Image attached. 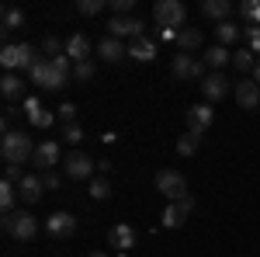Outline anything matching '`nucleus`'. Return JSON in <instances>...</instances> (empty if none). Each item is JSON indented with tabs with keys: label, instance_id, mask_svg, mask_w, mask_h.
Masks as SVG:
<instances>
[{
	"label": "nucleus",
	"instance_id": "obj_1",
	"mask_svg": "<svg viewBox=\"0 0 260 257\" xmlns=\"http://www.w3.org/2000/svg\"><path fill=\"white\" fill-rule=\"evenodd\" d=\"M0 157H4V163L7 167H21V163H31V157H35V142H31V136L28 132H7V136L0 139Z\"/></svg>",
	"mask_w": 260,
	"mask_h": 257
},
{
	"label": "nucleus",
	"instance_id": "obj_2",
	"mask_svg": "<svg viewBox=\"0 0 260 257\" xmlns=\"http://www.w3.org/2000/svg\"><path fill=\"white\" fill-rule=\"evenodd\" d=\"M153 18H156V24H160L163 32H180L187 24V7L180 0H156Z\"/></svg>",
	"mask_w": 260,
	"mask_h": 257
},
{
	"label": "nucleus",
	"instance_id": "obj_3",
	"mask_svg": "<svg viewBox=\"0 0 260 257\" xmlns=\"http://www.w3.org/2000/svg\"><path fill=\"white\" fill-rule=\"evenodd\" d=\"M35 60H39V56H35V45H24V42H21V45H11V42H7V45L0 49V66H4L7 73H14V70H31Z\"/></svg>",
	"mask_w": 260,
	"mask_h": 257
},
{
	"label": "nucleus",
	"instance_id": "obj_4",
	"mask_svg": "<svg viewBox=\"0 0 260 257\" xmlns=\"http://www.w3.org/2000/svg\"><path fill=\"white\" fill-rule=\"evenodd\" d=\"M4 233L14 240H31L39 233V219L31 212H11V216H4Z\"/></svg>",
	"mask_w": 260,
	"mask_h": 257
},
{
	"label": "nucleus",
	"instance_id": "obj_5",
	"mask_svg": "<svg viewBox=\"0 0 260 257\" xmlns=\"http://www.w3.org/2000/svg\"><path fill=\"white\" fill-rule=\"evenodd\" d=\"M156 191L167 195L170 202H184L187 198V181H184L180 170H160L156 174Z\"/></svg>",
	"mask_w": 260,
	"mask_h": 257
},
{
	"label": "nucleus",
	"instance_id": "obj_6",
	"mask_svg": "<svg viewBox=\"0 0 260 257\" xmlns=\"http://www.w3.org/2000/svg\"><path fill=\"white\" fill-rule=\"evenodd\" d=\"M62 170H66V178H70V181H87L94 170H98V163L87 157V153H77V150H73V153L62 157Z\"/></svg>",
	"mask_w": 260,
	"mask_h": 257
},
{
	"label": "nucleus",
	"instance_id": "obj_7",
	"mask_svg": "<svg viewBox=\"0 0 260 257\" xmlns=\"http://www.w3.org/2000/svg\"><path fill=\"white\" fill-rule=\"evenodd\" d=\"M62 160V153H59V146L52 142V139H45V142H39L35 146V157H31V167H35V174H49L56 163Z\"/></svg>",
	"mask_w": 260,
	"mask_h": 257
},
{
	"label": "nucleus",
	"instance_id": "obj_8",
	"mask_svg": "<svg viewBox=\"0 0 260 257\" xmlns=\"http://www.w3.org/2000/svg\"><path fill=\"white\" fill-rule=\"evenodd\" d=\"M215 122V111L208 108V104H191L187 108V136H205L208 132V125Z\"/></svg>",
	"mask_w": 260,
	"mask_h": 257
},
{
	"label": "nucleus",
	"instance_id": "obj_9",
	"mask_svg": "<svg viewBox=\"0 0 260 257\" xmlns=\"http://www.w3.org/2000/svg\"><path fill=\"white\" fill-rule=\"evenodd\" d=\"M104 28H108L111 39H132V42L142 39V32H146V24L139 18H111Z\"/></svg>",
	"mask_w": 260,
	"mask_h": 257
},
{
	"label": "nucleus",
	"instance_id": "obj_10",
	"mask_svg": "<svg viewBox=\"0 0 260 257\" xmlns=\"http://www.w3.org/2000/svg\"><path fill=\"white\" fill-rule=\"evenodd\" d=\"M233 98H236V104L243 111H253V108H260V83L243 77L240 83H233Z\"/></svg>",
	"mask_w": 260,
	"mask_h": 257
},
{
	"label": "nucleus",
	"instance_id": "obj_11",
	"mask_svg": "<svg viewBox=\"0 0 260 257\" xmlns=\"http://www.w3.org/2000/svg\"><path fill=\"white\" fill-rule=\"evenodd\" d=\"M45 230H49V237H56V240L73 237L77 233V216L73 212H52L45 219Z\"/></svg>",
	"mask_w": 260,
	"mask_h": 257
},
{
	"label": "nucleus",
	"instance_id": "obj_12",
	"mask_svg": "<svg viewBox=\"0 0 260 257\" xmlns=\"http://www.w3.org/2000/svg\"><path fill=\"white\" fill-rule=\"evenodd\" d=\"M191 209H194V198H191V195L184 198V202H170V205H167V212H163V222H160V226H167V230L184 226V222H187V216H191Z\"/></svg>",
	"mask_w": 260,
	"mask_h": 257
},
{
	"label": "nucleus",
	"instance_id": "obj_13",
	"mask_svg": "<svg viewBox=\"0 0 260 257\" xmlns=\"http://www.w3.org/2000/svg\"><path fill=\"white\" fill-rule=\"evenodd\" d=\"M170 70H174V77H177V80H198V77H208V73H205L208 66H205V63H198V60H191L187 52L174 56V66H170Z\"/></svg>",
	"mask_w": 260,
	"mask_h": 257
},
{
	"label": "nucleus",
	"instance_id": "obj_14",
	"mask_svg": "<svg viewBox=\"0 0 260 257\" xmlns=\"http://www.w3.org/2000/svg\"><path fill=\"white\" fill-rule=\"evenodd\" d=\"M42 195H45V181H42V174H24V181L18 184V198L24 202V205H35Z\"/></svg>",
	"mask_w": 260,
	"mask_h": 257
},
{
	"label": "nucleus",
	"instance_id": "obj_15",
	"mask_svg": "<svg viewBox=\"0 0 260 257\" xmlns=\"http://www.w3.org/2000/svg\"><path fill=\"white\" fill-rule=\"evenodd\" d=\"M229 91H233V83L222 77V73H208V77L201 80V94H205V101H222Z\"/></svg>",
	"mask_w": 260,
	"mask_h": 257
},
{
	"label": "nucleus",
	"instance_id": "obj_16",
	"mask_svg": "<svg viewBox=\"0 0 260 257\" xmlns=\"http://www.w3.org/2000/svg\"><path fill=\"white\" fill-rule=\"evenodd\" d=\"M108 247H111V250H132V247H136V230L125 226V222L111 226V230H108Z\"/></svg>",
	"mask_w": 260,
	"mask_h": 257
},
{
	"label": "nucleus",
	"instance_id": "obj_17",
	"mask_svg": "<svg viewBox=\"0 0 260 257\" xmlns=\"http://www.w3.org/2000/svg\"><path fill=\"white\" fill-rule=\"evenodd\" d=\"M98 56L104 63H118L121 56H128V45L121 39H111V35H104V39L98 42Z\"/></svg>",
	"mask_w": 260,
	"mask_h": 257
},
{
	"label": "nucleus",
	"instance_id": "obj_18",
	"mask_svg": "<svg viewBox=\"0 0 260 257\" xmlns=\"http://www.w3.org/2000/svg\"><path fill=\"white\" fill-rule=\"evenodd\" d=\"M90 49H94V45H90L87 35H70V39H66V56L73 63H87L90 60Z\"/></svg>",
	"mask_w": 260,
	"mask_h": 257
},
{
	"label": "nucleus",
	"instance_id": "obj_19",
	"mask_svg": "<svg viewBox=\"0 0 260 257\" xmlns=\"http://www.w3.org/2000/svg\"><path fill=\"white\" fill-rule=\"evenodd\" d=\"M201 63H205L212 73H219L225 63H233V52H229L225 45H208V49H205V60H201Z\"/></svg>",
	"mask_w": 260,
	"mask_h": 257
},
{
	"label": "nucleus",
	"instance_id": "obj_20",
	"mask_svg": "<svg viewBox=\"0 0 260 257\" xmlns=\"http://www.w3.org/2000/svg\"><path fill=\"white\" fill-rule=\"evenodd\" d=\"M0 94H4V101H7V104L21 101V94H24V83H21L18 73H4V80H0Z\"/></svg>",
	"mask_w": 260,
	"mask_h": 257
},
{
	"label": "nucleus",
	"instance_id": "obj_21",
	"mask_svg": "<svg viewBox=\"0 0 260 257\" xmlns=\"http://www.w3.org/2000/svg\"><path fill=\"white\" fill-rule=\"evenodd\" d=\"M201 14H205V18H212L215 24H219V21H229L233 4H229V0H205V4H201Z\"/></svg>",
	"mask_w": 260,
	"mask_h": 257
},
{
	"label": "nucleus",
	"instance_id": "obj_22",
	"mask_svg": "<svg viewBox=\"0 0 260 257\" xmlns=\"http://www.w3.org/2000/svg\"><path fill=\"white\" fill-rule=\"evenodd\" d=\"M128 56H132V60H139V63H149L153 56H156V42L146 39V35L136 39V42H128Z\"/></svg>",
	"mask_w": 260,
	"mask_h": 257
},
{
	"label": "nucleus",
	"instance_id": "obj_23",
	"mask_svg": "<svg viewBox=\"0 0 260 257\" xmlns=\"http://www.w3.org/2000/svg\"><path fill=\"white\" fill-rule=\"evenodd\" d=\"M243 39V28L233 24V21H219L215 24V45H233V42Z\"/></svg>",
	"mask_w": 260,
	"mask_h": 257
},
{
	"label": "nucleus",
	"instance_id": "obj_24",
	"mask_svg": "<svg viewBox=\"0 0 260 257\" xmlns=\"http://www.w3.org/2000/svg\"><path fill=\"white\" fill-rule=\"evenodd\" d=\"M180 45V52H191V49H201V42H205V35H201L198 28H180L177 39H174Z\"/></svg>",
	"mask_w": 260,
	"mask_h": 257
},
{
	"label": "nucleus",
	"instance_id": "obj_25",
	"mask_svg": "<svg viewBox=\"0 0 260 257\" xmlns=\"http://www.w3.org/2000/svg\"><path fill=\"white\" fill-rule=\"evenodd\" d=\"M14 205H18V184H11V181H4V184H0V209H4V216H11V212H18Z\"/></svg>",
	"mask_w": 260,
	"mask_h": 257
},
{
	"label": "nucleus",
	"instance_id": "obj_26",
	"mask_svg": "<svg viewBox=\"0 0 260 257\" xmlns=\"http://www.w3.org/2000/svg\"><path fill=\"white\" fill-rule=\"evenodd\" d=\"M24 24V11L21 7H4V35Z\"/></svg>",
	"mask_w": 260,
	"mask_h": 257
},
{
	"label": "nucleus",
	"instance_id": "obj_27",
	"mask_svg": "<svg viewBox=\"0 0 260 257\" xmlns=\"http://www.w3.org/2000/svg\"><path fill=\"white\" fill-rule=\"evenodd\" d=\"M94 77H98V66H94V60L77 63V66H73V83H87V80H94Z\"/></svg>",
	"mask_w": 260,
	"mask_h": 257
},
{
	"label": "nucleus",
	"instance_id": "obj_28",
	"mask_svg": "<svg viewBox=\"0 0 260 257\" xmlns=\"http://www.w3.org/2000/svg\"><path fill=\"white\" fill-rule=\"evenodd\" d=\"M233 66H236L240 73H250V70L257 66V60H253V52H250V49H240V52H233Z\"/></svg>",
	"mask_w": 260,
	"mask_h": 257
},
{
	"label": "nucleus",
	"instance_id": "obj_29",
	"mask_svg": "<svg viewBox=\"0 0 260 257\" xmlns=\"http://www.w3.org/2000/svg\"><path fill=\"white\" fill-rule=\"evenodd\" d=\"M240 14L250 21V24H260V0H243V4H240Z\"/></svg>",
	"mask_w": 260,
	"mask_h": 257
},
{
	"label": "nucleus",
	"instance_id": "obj_30",
	"mask_svg": "<svg viewBox=\"0 0 260 257\" xmlns=\"http://www.w3.org/2000/svg\"><path fill=\"white\" fill-rule=\"evenodd\" d=\"M101 11H104V0H77V14H83V18H94Z\"/></svg>",
	"mask_w": 260,
	"mask_h": 257
},
{
	"label": "nucleus",
	"instance_id": "obj_31",
	"mask_svg": "<svg viewBox=\"0 0 260 257\" xmlns=\"http://www.w3.org/2000/svg\"><path fill=\"white\" fill-rule=\"evenodd\" d=\"M90 198H98V202H108L111 198V184L104 178H94L90 181Z\"/></svg>",
	"mask_w": 260,
	"mask_h": 257
},
{
	"label": "nucleus",
	"instance_id": "obj_32",
	"mask_svg": "<svg viewBox=\"0 0 260 257\" xmlns=\"http://www.w3.org/2000/svg\"><path fill=\"white\" fill-rule=\"evenodd\" d=\"M198 150V136H184V139H177V153L180 157H191Z\"/></svg>",
	"mask_w": 260,
	"mask_h": 257
},
{
	"label": "nucleus",
	"instance_id": "obj_33",
	"mask_svg": "<svg viewBox=\"0 0 260 257\" xmlns=\"http://www.w3.org/2000/svg\"><path fill=\"white\" fill-rule=\"evenodd\" d=\"M243 35H246V42H250V52H260V24L243 28Z\"/></svg>",
	"mask_w": 260,
	"mask_h": 257
},
{
	"label": "nucleus",
	"instance_id": "obj_34",
	"mask_svg": "<svg viewBox=\"0 0 260 257\" xmlns=\"http://www.w3.org/2000/svg\"><path fill=\"white\" fill-rule=\"evenodd\" d=\"M56 115H59L66 125H77V104H70V101H66V104H59V111H56Z\"/></svg>",
	"mask_w": 260,
	"mask_h": 257
},
{
	"label": "nucleus",
	"instance_id": "obj_35",
	"mask_svg": "<svg viewBox=\"0 0 260 257\" xmlns=\"http://www.w3.org/2000/svg\"><path fill=\"white\" fill-rule=\"evenodd\" d=\"M62 139L77 146V142H80V139H83V129H80V125H66V129H62Z\"/></svg>",
	"mask_w": 260,
	"mask_h": 257
},
{
	"label": "nucleus",
	"instance_id": "obj_36",
	"mask_svg": "<svg viewBox=\"0 0 260 257\" xmlns=\"http://www.w3.org/2000/svg\"><path fill=\"white\" fill-rule=\"evenodd\" d=\"M52 122H56V115H52V111H45V108H42L39 115H35V119H31V125H39V129H49V125H52Z\"/></svg>",
	"mask_w": 260,
	"mask_h": 257
},
{
	"label": "nucleus",
	"instance_id": "obj_37",
	"mask_svg": "<svg viewBox=\"0 0 260 257\" xmlns=\"http://www.w3.org/2000/svg\"><path fill=\"white\" fill-rule=\"evenodd\" d=\"M42 181H45V191H56V188L62 184V178L56 174V170H49V174H42Z\"/></svg>",
	"mask_w": 260,
	"mask_h": 257
},
{
	"label": "nucleus",
	"instance_id": "obj_38",
	"mask_svg": "<svg viewBox=\"0 0 260 257\" xmlns=\"http://www.w3.org/2000/svg\"><path fill=\"white\" fill-rule=\"evenodd\" d=\"M4 181H11V184H21V181H24L21 167H4Z\"/></svg>",
	"mask_w": 260,
	"mask_h": 257
},
{
	"label": "nucleus",
	"instance_id": "obj_39",
	"mask_svg": "<svg viewBox=\"0 0 260 257\" xmlns=\"http://www.w3.org/2000/svg\"><path fill=\"white\" fill-rule=\"evenodd\" d=\"M42 111V104L35 98H24V115H28V119H35V115H39Z\"/></svg>",
	"mask_w": 260,
	"mask_h": 257
},
{
	"label": "nucleus",
	"instance_id": "obj_40",
	"mask_svg": "<svg viewBox=\"0 0 260 257\" xmlns=\"http://www.w3.org/2000/svg\"><path fill=\"white\" fill-rule=\"evenodd\" d=\"M253 80L260 83V56H257V66H253Z\"/></svg>",
	"mask_w": 260,
	"mask_h": 257
},
{
	"label": "nucleus",
	"instance_id": "obj_41",
	"mask_svg": "<svg viewBox=\"0 0 260 257\" xmlns=\"http://www.w3.org/2000/svg\"><path fill=\"white\" fill-rule=\"evenodd\" d=\"M90 257H108V254H104V250H94V254H90Z\"/></svg>",
	"mask_w": 260,
	"mask_h": 257
}]
</instances>
